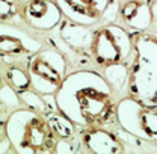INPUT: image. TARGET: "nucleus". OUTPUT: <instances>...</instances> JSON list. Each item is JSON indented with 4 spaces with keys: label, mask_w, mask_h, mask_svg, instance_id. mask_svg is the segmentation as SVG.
<instances>
[{
    "label": "nucleus",
    "mask_w": 157,
    "mask_h": 154,
    "mask_svg": "<svg viewBox=\"0 0 157 154\" xmlns=\"http://www.w3.org/2000/svg\"><path fill=\"white\" fill-rule=\"evenodd\" d=\"M55 97L59 112L82 129L107 122L118 104L109 82L94 70H77L67 74Z\"/></svg>",
    "instance_id": "nucleus-1"
},
{
    "label": "nucleus",
    "mask_w": 157,
    "mask_h": 154,
    "mask_svg": "<svg viewBox=\"0 0 157 154\" xmlns=\"http://www.w3.org/2000/svg\"><path fill=\"white\" fill-rule=\"evenodd\" d=\"M14 151L20 154L55 151L58 136L53 132L47 116L29 107H20L5 122Z\"/></svg>",
    "instance_id": "nucleus-2"
},
{
    "label": "nucleus",
    "mask_w": 157,
    "mask_h": 154,
    "mask_svg": "<svg viewBox=\"0 0 157 154\" xmlns=\"http://www.w3.org/2000/svg\"><path fill=\"white\" fill-rule=\"evenodd\" d=\"M130 97L147 106L157 104V38L139 35L128 77Z\"/></svg>",
    "instance_id": "nucleus-3"
},
{
    "label": "nucleus",
    "mask_w": 157,
    "mask_h": 154,
    "mask_svg": "<svg viewBox=\"0 0 157 154\" xmlns=\"http://www.w3.org/2000/svg\"><path fill=\"white\" fill-rule=\"evenodd\" d=\"M32 88L42 95H56L65 77L68 62L65 55L55 48H42L27 62Z\"/></svg>",
    "instance_id": "nucleus-4"
},
{
    "label": "nucleus",
    "mask_w": 157,
    "mask_h": 154,
    "mask_svg": "<svg viewBox=\"0 0 157 154\" xmlns=\"http://www.w3.org/2000/svg\"><path fill=\"white\" fill-rule=\"evenodd\" d=\"M132 52H135V42L124 27L109 23L94 30L91 58L95 60V64L106 67L125 62Z\"/></svg>",
    "instance_id": "nucleus-5"
},
{
    "label": "nucleus",
    "mask_w": 157,
    "mask_h": 154,
    "mask_svg": "<svg viewBox=\"0 0 157 154\" xmlns=\"http://www.w3.org/2000/svg\"><path fill=\"white\" fill-rule=\"evenodd\" d=\"M119 127L137 139L157 141V110L156 106H147L133 97L121 98L115 110Z\"/></svg>",
    "instance_id": "nucleus-6"
},
{
    "label": "nucleus",
    "mask_w": 157,
    "mask_h": 154,
    "mask_svg": "<svg viewBox=\"0 0 157 154\" xmlns=\"http://www.w3.org/2000/svg\"><path fill=\"white\" fill-rule=\"evenodd\" d=\"M42 50V41L33 33L21 29L15 24L2 21L0 24V56L2 58H20L32 56Z\"/></svg>",
    "instance_id": "nucleus-7"
},
{
    "label": "nucleus",
    "mask_w": 157,
    "mask_h": 154,
    "mask_svg": "<svg viewBox=\"0 0 157 154\" xmlns=\"http://www.w3.org/2000/svg\"><path fill=\"white\" fill-rule=\"evenodd\" d=\"M62 11L55 0H29L23 6V18L38 32H50L62 23Z\"/></svg>",
    "instance_id": "nucleus-8"
},
{
    "label": "nucleus",
    "mask_w": 157,
    "mask_h": 154,
    "mask_svg": "<svg viewBox=\"0 0 157 154\" xmlns=\"http://www.w3.org/2000/svg\"><path fill=\"white\" fill-rule=\"evenodd\" d=\"M63 17L83 26H94L101 21L110 0H55Z\"/></svg>",
    "instance_id": "nucleus-9"
},
{
    "label": "nucleus",
    "mask_w": 157,
    "mask_h": 154,
    "mask_svg": "<svg viewBox=\"0 0 157 154\" xmlns=\"http://www.w3.org/2000/svg\"><path fill=\"white\" fill-rule=\"evenodd\" d=\"M82 142L86 147V150L92 153L117 154L125 151V147L118 136L100 127L85 129V132L82 133Z\"/></svg>",
    "instance_id": "nucleus-10"
},
{
    "label": "nucleus",
    "mask_w": 157,
    "mask_h": 154,
    "mask_svg": "<svg viewBox=\"0 0 157 154\" xmlns=\"http://www.w3.org/2000/svg\"><path fill=\"white\" fill-rule=\"evenodd\" d=\"M59 35L67 42V45L74 53H77L78 56L91 58V44H92L94 30H91L89 26L77 24V23L67 20L62 23Z\"/></svg>",
    "instance_id": "nucleus-11"
},
{
    "label": "nucleus",
    "mask_w": 157,
    "mask_h": 154,
    "mask_svg": "<svg viewBox=\"0 0 157 154\" xmlns=\"http://www.w3.org/2000/svg\"><path fill=\"white\" fill-rule=\"evenodd\" d=\"M119 15L122 21L135 32L147 30L153 23V9L142 0H125L121 5Z\"/></svg>",
    "instance_id": "nucleus-12"
},
{
    "label": "nucleus",
    "mask_w": 157,
    "mask_h": 154,
    "mask_svg": "<svg viewBox=\"0 0 157 154\" xmlns=\"http://www.w3.org/2000/svg\"><path fill=\"white\" fill-rule=\"evenodd\" d=\"M2 80H5L8 85H11L17 92H23L32 86V80L29 74V68L23 65L21 62H2Z\"/></svg>",
    "instance_id": "nucleus-13"
},
{
    "label": "nucleus",
    "mask_w": 157,
    "mask_h": 154,
    "mask_svg": "<svg viewBox=\"0 0 157 154\" xmlns=\"http://www.w3.org/2000/svg\"><path fill=\"white\" fill-rule=\"evenodd\" d=\"M23 101L20 92H17L11 85H8L5 80H2L0 86V124H5L9 115L21 107Z\"/></svg>",
    "instance_id": "nucleus-14"
},
{
    "label": "nucleus",
    "mask_w": 157,
    "mask_h": 154,
    "mask_svg": "<svg viewBox=\"0 0 157 154\" xmlns=\"http://www.w3.org/2000/svg\"><path fill=\"white\" fill-rule=\"evenodd\" d=\"M103 76L109 82V85L112 86V89H113L115 92H119V91L124 89L125 85H128L130 68L127 67L125 62L106 65V67H104V71H103Z\"/></svg>",
    "instance_id": "nucleus-15"
},
{
    "label": "nucleus",
    "mask_w": 157,
    "mask_h": 154,
    "mask_svg": "<svg viewBox=\"0 0 157 154\" xmlns=\"http://www.w3.org/2000/svg\"><path fill=\"white\" fill-rule=\"evenodd\" d=\"M47 119L53 129V132L56 133L59 139H71L76 135V127H78L74 121H71L68 116H65L59 110H52L47 114Z\"/></svg>",
    "instance_id": "nucleus-16"
},
{
    "label": "nucleus",
    "mask_w": 157,
    "mask_h": 154,
    "mask_svg": "<svg viewBox=\"0 0 157 154\" xmlns=\"http://www.w3.org/2000/svg\"><path fill=\"white\" fill-rule=\"evenodd\" d=\"M20 97H21V101H23V104L26 107H29L32 110H36V112L42 114V115H47L48 112L55 110L52 106L47 104L45 97L42 95V94H39V92H36L33 88L20 92Z\"/></svg>",
    "instance_id": "nucleus-17"
},
{
    "label": "nucleus",
    "mask_w": 157,
    "mask_h": 154,
    "mask_svg": "<svg viewBox=\"0 0 157 154\" xmlns=\"http://www.w3.org/2000/svg\"><path fill=\"white\" fill-rule=\"evenodd\" d=\"M18 11V6L14 0H0V15L2 21H6L8 18L14 17L15 12Z\"/></svg>",
    "instance_id": "nucleus-18"
},
{
    "label": "nucleus",
    "mask_w": 157,
    "mask_h": 154,
    "mask_svg": "<svg viewBox=\"0 0 157 154\" xmlns=\"http://www.w3.org/2000/svg\"><path fill=\"white\" fill-rule=\"evenodd\" d=\"M9 151H14V147H12V142H11L9 136L6 133L5 124H2L0 125V153L6 154V153H9Z\"/></svg>",
    "instance_id": "nucleus-19"
},
{
    "label": "nucleus",
    "mask_w": 157,
    "mask_h": 154,
    "mask_svg": "<svg viewBox=\"0 0 157 154\" xmlns=\"http://www.w3.org/2000/svg\"><path fill=\"white\" fill-rule=\"evenodd\" d=\"M119 12V6H118V0H110L104 14H103V18L104 21H113V18L117 17V14Z\"/></svg>",
    "instance_id": "nucleus-20"
},
{
    "label": "nucleus",
    "mask_w": 157,
    "mask_h": 154,
    "mask_svg": "<svg viewBox=\"0 0 157 154\" xmlns=\"http://www.w3.org/2000/svg\"><path fill=\"white\" fill-rule=\"evenodd\" d=\"M76 148H74V145L70 142V141H67V139H58V144H56V148H55V151L56 153H73Z\"/></svg>",
    "instance_id": "nucleus-21"
},
{
    "label": "nucleus",
    "mask_w": 157,
    "mask_h": 154,
    "mask_svg": "<svg viewBox=\"0 0 157 154\" xmlns=\"http://www.w3.org/2000/svg\"><path fill=\"white\" fill-rule=\"evenodd\" d=\"M151 9H153V17H154V20H156V23H157V0H154Z\"/></svg>",
    "instance_id": "nucleus-22"
}]
</instances>
